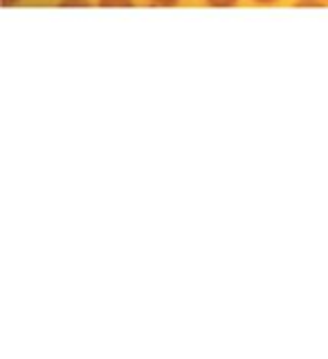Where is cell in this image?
<instances>
[{"mask_svg":"<svg viewBox=\"0 0 328 359\" xmlns=\"http://www.w3.org/2000/svg\"><path fill=\"white\" fill-rule=\"evenodd\" d=\"M99 7H112V9L133 7V0H99Z\"/></svg>","mask_w":328,"mask_h":359,"instance_id":"1","label":"cell"},{"mask_svg":"<svg viewBox=\"0 0 328 359\" xmlns=\"http://www.w3.org/2000/svg\"><path fill=\"white\" fill-rule=\"evenodd\" d=\"M239 0H207L209 7H216V9H228V7H234Z\"/></svg>","mask_w":328,"mask_h":359,"instance_id":"2","label":"cell"},{"mask_svg":"<svg viewBox=\"0 0 328 359\" xmlns=\"http://www.w3.org/2000/svg\"><path fill=\"white\" fill-rule=\"evenodd\" d=\"M295 7H326V0H297Z\"/></svg>","mask_w":328,"mask_h":359,"instance_id":"3","label":"cell"},{"mask_svg":"<svg viewBox=\"0 0 328 359\" xmlns=\"http://www.w3.org/2000/svg\"><path fill=\"white\" fill-rule=\"evenodd\" d=\"M153 7H176L180 0H149Z\"/></svg>","mask_w":328,"mask_h":359,"instance_id":"4","label":"cell"},{"mask_svg":"<svg viewBox=\"0 0 328 359\" xmlns=\"http://www.w3.org/2000/svg\"><path fill=\"white\" fill-rule=\"evenodd\" d=\"M61 5L65 7V5H88V3H86V0H63Z\"/></svg>","mask_w":328,"mask_h":359,"instance_id":"5","label":"cell"},{"mask_svg":"<svg viewBox=\"0 0 328 359\" xmlns=\"http://www.w3.org/2000/svg\"><path fill=\"white\" fill-rule=\"evenodd\" d=\"M252 3H256V5H275V3H279V0H252Z\"/></svg>","mask_w":328,"mask_h":359,"instance_id":"6","label":"cell"},{"mask_svg":"<svg viewBox=\"0 0 328 359\" xmlns=\"http://www.w3.org/2000/svg\"><path fill=\"white\" fill-rule=\"evenodd\" d=\"M18 3H20V0H3V7H14Z\"/></svg>","mask_w":328,"mask_h":359,"instance_id":"7","label":"cell"},{"mask_svg":"<svg viewBox=\"0 0 328 359\" xmlns=\"http://www.w3.org/2000/svg\"><path fill=\"white\" fill-rule=\"evenodd\" d=\"M326 3H328V0H326Z\"/></svg>","mask_w":328,"mask_h":359,"instance_id":"8","label":"cell"}]
</instances>
